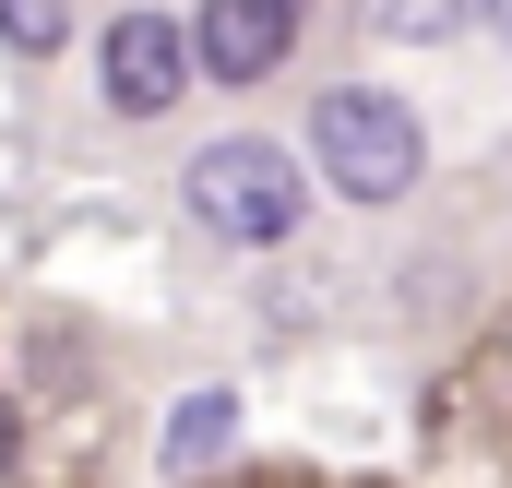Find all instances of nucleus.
I'll list each match as a JSON object with an SVG mask.
<instances>
[{
  "label": "nucleus",
  "mask_w": 512,
  "mask_h": 488,
  "mask_svg": "<svg viewBox=\"0 0 512 488\" xmlns=\"http://www.w3.org/2000/svg\"><path fill=\"white\" fill-rule=\"evenodd\" d=\"M179 203L215 227L227 250H286L298 239V215H310V191H298V167L251 143V131H227V143H203L191 167H179Z\"/></svg>",
  "instance_id": "nucleus-2"
},
{
  "label": "nucleus",
  "mask_w": 512,
  "mask_h": 488,
  "mask_svg": "<svg viewBox=\"0 0 512 488\" xmlns=\"http://www.w3.org/2000/svg\"><path fill=\"white\" fill-rule=\"evenodd\" d=\"M310 167H322L346 203H405L417 167H429V131H417V108L382 96V84H334V96H310Z\"/></svg>",
  "instance_id": "nucleus-1"
},
{
  "label": "nucleus",
  "mask_w": 512,
  "mask_h": 488,
  "mask_svg": "<svg viewBox=\"0 0 512 488\" xmlns=\"http://www.w3.org/2000/svg\"><path fill=\"white\" fill-rule=\"evenodd\" d=\"M239 453V393H179V417H167V477H203V465H227Z\"/></svg>",
  "instance_id": "nucleus-5"
},
{
  "label": "nucleus",
  "mask_w": 512,
  "mask_h": 488,
  "mask_svg": "<svg viewBox=\"0 0 512 488\" xmlns=\"http://www.w3.org/2000/svg\"><path fill=\"white\" fill-rule=\"evenodd\" d=\"M370 12H382V36H441L453 24V0H370Z\"/></svg>",
  "instance_id": "nucleus-7"
},
{
  "label": "nucleus",
  "mask_w": 512,
  "mask_h": 488,
  "mask_svg": "<svg viewBox=\"0 0 512 488\" xmlns=\"http://www.w3.org/2000/svg\"><path fill=\"white\" fill-rule=\"evenodd\" d=\"M489 24H501V36H512V0H489Z\"/></svg>",
  "instance_id": "nucleus-8"
},
{
  "label": "nucleus",
  "mask_w": 512,
  "mask_h": 488,
  "mask_svg": "<svg viewBox=\"0 0 512 488\" xmlns=\"http://www.w3.org/2000/svg\"><path fill=\"white\" fill-rule=\"evenodd\" d=\"M0 465H12V417H0Z\"/></svg>",
  "instance_id": "nucleus-9"
},
{
  "label": "nucleus",
  "mask_w": 512,
  "mask_h": 488,
  "mask_svg": "<svg viewBox=\"0 0 512 488\" xmlns=\"http://www.w3.org/2000/svg\"><path fill=\"white\" fill-rule=\"evenodd\" d=\"M60 36H72V12H60V0H0V48H24V60H48Z\"/></svg>",
  "instance_id": "nucleus-6"
},
{
  "label": "nucleus",
  "mask_w": 512,
  "mask_h": 488,
  "mask_svg": "<svg viewBox=\"0 0 512 488\" xmlns=\"http://www.w3.org/2000/svg\"><path fill=\"white\" fill-rule=\"evenodd\" d=\"M191 72H203V60H191V24H179V12H120L108 48H96V84H108L120 120H167Z\"/></svg>",
  "instance_id": "nucleus-4"
},
{
  "label": "nucleus",
  "mask_w": 512,
  "mask_h": 488,
  "mask_svg": "<svg viewBox=\"0 0 512 488\" xmlns=\"http://www.w3.org/2000/svg\"><path fill=\"white\" fill-rule=\"evenodd\" d=\"M298 36H310V0H203L191 12V60L239 96V84H274L286 60H298Z\"/></svg>",
  "instance_id": "nucleus-3"
}]
</instances>
